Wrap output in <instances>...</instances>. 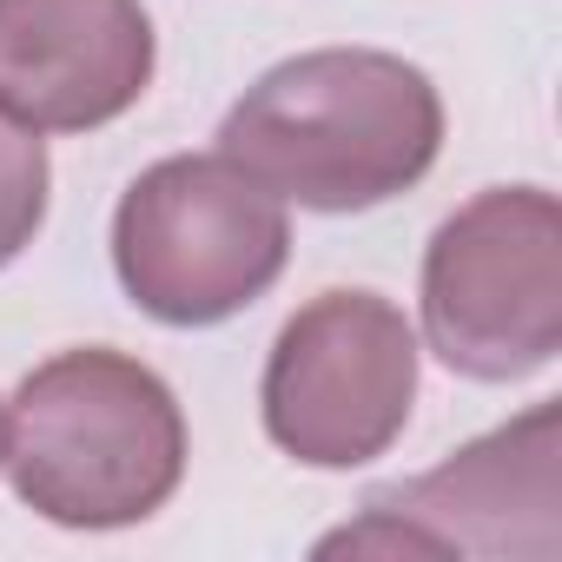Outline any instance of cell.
<instances>
[{"label": "cell", "instance_id": "obj_1", "mask_svg": "<svg viewBox=\"0 0 562 562\" xmlns=\"http://www.w3.org/2000/svg\"><path fill=\"white\" fill-rule=\"evenodd\" d=\"M443 146V100L424 67L378 47H318L271 67L218 126V153L271 199L371 212L411 192Z\"/></svg>", "mask_w": 562, "mask_h": 562}, {"label": "cell", "instance_id": "obj_2", "mask_svg": "<svg viewBox=\"0 0 562 562\" xmlns=\"http://www.w3.org/2000/svg\"><path fill=\"white\" fill-rule=\"evenodd\" d=\"M0 463L14 496L67 529L146 522L186 476V417L126 351H60L8 404Z\"/></svg>", "mask_w": 562, "mask_h": 562}, {"label": "cell", "instance_id": "obj_3", "mask_svg": "<svg viewBox=\"0 0 562 562\" xmlns=\"http://www.w3.org/2000/svg\"><path fill=\"white\" fill-rule=\"evenodd\" d=\"M285 251V199H271L225 153L159 159L113 212L120 285L159 325H218L245 312L278 285Z\"/></svg>", "mask_w": 562, "mask_h": 562}, {"label": "cell", "instance_id": "obj_4", "mask_svg": "<svg viewBox=\"0 0 562 562\" xmlns=\"http://www.w3.org/2000/svg\"><path fill=\"white\" fill-rule=\"evenodd\" d=\"M424 338L476 378L509 384L562 351V205L542 186H496L450 212L424 251Z\"/></svg>", "mask_w": 562, "mask_h": 562}, {"label": "cell", "instance_id": "obj_5", "mask_svg": "<svg viewBox=\"0 0 562 562\" xmlns=\"http://www.w3.org/2000/svg\"><path fill=\"white\" fill-rule=\"evenodd\" d=\"M417 397V331L378 292H325L285 318L265 364V430L312 470H358L397 443Z\"/></svg>", "mask_w": 562, "mask_h": 562}, {"label": "cell", "instance_id": "obj_6", "mask_svg": "<svg viewBox=\"0 0 562 562\" xmlns=\"http://www.w3.org/2000/svg\"><path fill=\"white\" fill-rule=\"evenodd\" d=\"M555 424H562L555 404H536L516 424L463 443L430 476L371 496V509L417 529L430 555H529V562H549L562 549Z\"/></svg>", "mask_w": 562, "mask_h": 562}, {"label": "cell", "instance_id": "obj_7", "mask_svg": "<svg viewBox=\"0 0 562 562\" xmlns=\"http://www.w3.org/2000/svg\"><path fill=\"white\" fill-rule=\"evenodd\" d=\"M153 80L139 0H0V113L34 133L120 120Z\"/></svg>", "mask_w": 562, "mask_h": 562}, {"label": "cell", "instance_id": "obj_8", "mask_svg": "<svg viewBox=\"0 0 562 562\" xmlns=\"http://www.w3.org/2000/svg\"><path fill=\"white\" fill-rule=\"evenodd\" d=\"M47 218V146L34 126L0 113V265H14Z\"/></svg>", "mask_w": 562, "mask_h": 562}, {"label": "cell", "instance_id": "obj_9", "mask_svg": "<svg viewBox=\"0 0 562 562\" xmlns=\"http://www.w3.org/2000/svg\"><path fill=\"white\" fill-rule=\"evenodd\" d=\"M0 437H8V411H0Z\"/></svg>", "mask_w": 562, "mask_h": 562}]
</instances>
